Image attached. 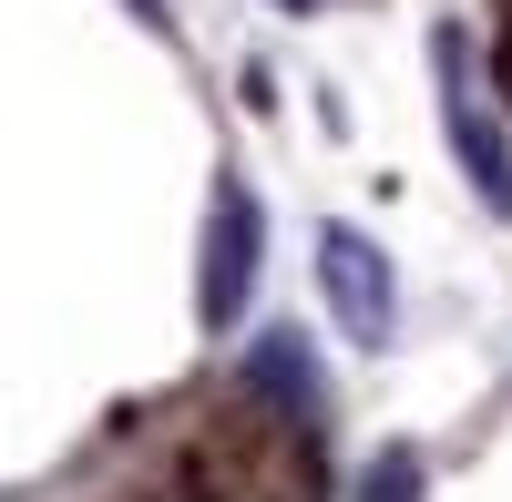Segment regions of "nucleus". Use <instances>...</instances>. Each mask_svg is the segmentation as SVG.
I'll use <instances>...</instances> for the list:
<instances>
[{"label": "nucleus", "instance_id": "obj_1", "mask_svg": "<svg viewBox=\"0 0 512 502\" xmlns=\"http://www.w3.org/2000/svg\"><path fill=\"white\" fill-rule=\"evenodd\" d=\"M318 287H328V308H338V328L359 349L390 339V257L359 226H318Z\"/></svg>", "mask_w": 512, "mask_h": 502}, {"label": "nucleus", "instance_id": "obj_2", "mask_svg": "<svg viewBox=\"0 0 512 502\" xmlns=\"http://www.w3.org/2000/svg\"><path fill=\"white\" fill-rule=\"evenodd\" d=\"M431 62H441V123H451L461 164H472V185H482L492 205H512V164H502V134H492V113H482V93H472V72H461V31L431 41Z\"/></svg>", "mask_w": 512, "mask_h": 502}, {"label": "nucleus", "instance_id": "obj_3", "mask_svg": "<svg viewBox=\"0 0 512 502\" xmlns=\"http://www.w3.org/2000/svg\"><path fill=\"white\" fill-rule=\"evenodd\" d=\"M256 287V195L216 185V226H205V318H236Z\"/></svg>", "mask_w": 512, "mask_h": 502}, {"label": "nucleus", "instance_id": "obj_4", "mask_svg": "<svg viewBox=\"0 0 512 502\" xmlns=\"http://www.w3.org/2000/svg\"><path fill=\"white\" fill-rule=\"evenodd\" d=\"M246 390H267L297 431H318L328 421V390H318V369H308V349H297V328H267V339L246 349Z\"/></svg>", "mask_w": 512, "mask_h": 502}, {"label": "nucleus", "instance_id": "obj_5", "mask_svg": "<svg viewBox=\"0 0 512 502\" xmlns=\"http://www.w3.org/2000/svg\"><path fill=\"white\" fill-rule=\"evenodd\" d=\"M134 11H144V21H154V11H164V0H134Z\"/></svg>", "mask_w": 512, "mask_h": 502}, {"label": "nucleus", "instance_id": "obj_6", "mask_svg": "<svg viewBox=\"0 0 512 502\" xmlns=\"http://www.w3.org/2000/svg\"><path fill=\"white\" fill-rule=\"evenodd\" d=\"M287 11H318V0H287Z\"/></svg>", "mask_w": 512, "mask_h": 502}]
</instances>
